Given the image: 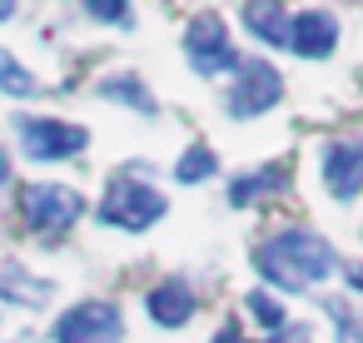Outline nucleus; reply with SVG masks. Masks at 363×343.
<instances>
[{
	"label": "nucleus",
	"mask_w": 363,
	"mask_h": 343,
	"mask_svg": "<svg viewBox=\"0 0 363 343\" xmlns=\"http://www.w3.org/2000/svg\"><path fill=\"white\" fill-rule=\"evenodd\" d=\"M338 45V16L323 11V6H308V11H294L289 16V45L298 60H328Z\"/></svg>",
	"instance_id": "1a4fd4ad"
},
{
	"label": "nucleus",
	"mask_w": 363,
	"mask_h": 343,
	"mask_svg": "<svg viewBox=\"0 0 363 343\" xmlns=\"http://www.w3.org/2000/svg\"><path fill=\"white\" fill-rule=\"evenodd\" d=\"M254 269H259L274 288L303 293V288L323 283L328 274H338V249H333L323 234H313V229H303V224H289V229H274V234L254 249Z\"/></svg>",
	"instance_id": "f257e3e1"
},
{
	"label": "nucleus",
	"mask_w": 363,
	"mask_h": 343,
	"mask_svg": "<svg viewBox=\"0 0 363 343\" xmlns=\"http://www.w3.org/2000/svg\"><path fill=\"white\" fill-rule=\"evenodd\" d=\"M145 308H150V318H155L160 328H184V323L194 318L199 298H194V288H189L184 279H160V283L145 293Z\"/></svg>",
	"instance_id": "9d476101"
},
{
	"label": "nucleus",
	"mask_w": 363,
	"mask_h": 343,
	"mask_svg": "<svg viewBox=\"0 0 363 343\" xmlns=\"http://www.w3.org/2000/svg\"><path fill=\"white\" fill-rule=\"evenodd\" d=\"M209 174H219V154L199 140V145H189L179 159H174V179L179 184H199V179H209Z\"/></svg>",
	"instance_id": "2eb2a0df"
},
{
	"label": "nucleus",
	"mask_w": 363,
	"mask_h": 343,
	"mask_svg": "<svg viewBox=\"0 0 363 343\" xmlns=\"http://www.w3.org/2000/svg\"><path fill=\"white\" fill-rule=\"evenodd\" d=\"M45 283L40 279H30L21 264H0V298H16V303H26V308H35V303H45Z\"/></svg>",
	"instance_id": "4468645a"
},
{
	"label": "nucleus",
	"mask_w": 363,
	"mask_h": 343,
	"mask_svg": "<svg viewBox=\"0 0 363 343\" xmlns=\"http://www.w3.org/2000/svg\"><path fill=\"white\" fill-rule=\"evenodd\" d=\"M209 343H249V338H244V328H239V323H224V328H219Z\"/></svg>",
	"instance_id": "aec40b11"
},
{
	"label": "nucleus",
	"mask_w": 363,
	"mask_h": 343,
	"mask_svg": "<svg viewBox=\"0 0 363 343\" xmlns=\"http://www.w3.org/2000/svg\"><path fill=\"white\" fill-rule=\"evenodd\" d=\"M284 343H308V328H298V323H294V328H289V338H284Z\"/></svg>",
	"instance_id": "5701e85b"
},
{
	"label": "nucleus",
	"mask_w": 363,
	"mask_h": 343,
	"mask_svg": "<svg viewBox=\"0 0 363 343\" xmlns=\"http://www.w3.org/2000/svg\"><path fill=\"white\" fill-rule=\"evenodd\" d=\"M16 6H21V0H0V26H6V21L16 16Z\"/></svg>",
	"instance_id": "4be33fe9"
},
{
	"label": "nucleus",
	"mask_w": 363,
	"mask_h": 343,
	"mask_svg": "<svg viewBox=\"0 0 363 343\" xmlns=\"http://www.w3.org/2000/svg\"><path fill=\"white\" fill-rule=\"evenodd\" d=\"M323 308H328V318L338 323V343H363V313H358L348 298H328Z\"/></svg>",
	"instance_id": "f3484780"
},
{
	"label": "nucleus",
	"mask_w": 363,
	"mask_h": 343,
	"mask_svg": "<svg viewBox=\"0 0 363 343\" xmlns=\"http://www.w3.org/2000/svg\"><path fill=\"white\" fill-rule=\"evenodd\" d=\"M318 169H323V189L333 199H358L363 194V130H343L328 135L318 150Z\"/></svg>",
	"instance_id": "6e6552de"
},
{
	"label": "nucleus",
	"mask_w": 363,
	"mask_h": 343,
	"mask_svg": "<svg viewBox=\"0 0 363 343\" xmlns=\"http://www.w3.org/2000/svg\"><path fill=\"white\" fill-rule=\"evenodd\" d=\"M6 179H11V174H6V150H0V184H6Z\"/></svg>",
	"instance_id": "b1692460"
},
{
	"label": "nucleus",
	"mask_w": 363,
	"mask_h": 343,
	"mask_svg": "<svg viewBox=\"0 0 363 343\" xmlns=\"http://www.w3.org/2000/svg\"><path fill=\"white\" fill-rule=\"evenodd\" d=\"M343 274H348V288H353V293H363V264H348Z\"/></svg>",
	"instance_id": "412c9836"
},
{
	"label": "nucleus",
	"mask_w": 363,
	"mask_h": 343,
	"mask_svg": "<svg viewBox=\"0 0 363 343\" xmlns=\"http://www.w3.org/2000/svg\"><path fill=\"white\" fill-rule=\"evenodd\" d=\"M50 343H125V313L110 298H80L50 323Z\"/></svg>",
	"instance_id": "39448f33"
},
{
	"label": "nucleus",
	"mask_w": 363,
	"mask_h": 343,
	"mask_svg": "<svg viewBox=\"0 0 363 343\" xmlns=\"http://www.w3.org/2000/svg\"><path fill=\"white\" fill-rule=\"evenodd\" d=\"M244 30L274 50L289 45V11H284V0H244Z\"/></svg>",
	"instance_id": "9b49d317"
},
{
	"label": "nucleus",
	"mask_w": 363,
	"mask_h": 343,
	"mask_svg": "<svg viewBox=\"0 0 363 343\" xmlns=\"http://www.w3.org/2000/svg\"><path fill=\"white\" fill-rule=\"evenodd\" d=\"M284 189H289V174L279 164H259V169H244V174L229 179V204L244 209V204H259V199L284 194Z\"/></svg>",
	"instance_id": "ddd939ff"
},
{
	"label": "nucleus",
	"mask_w": 363,
	"mask_h": 343,
	"mask_svg": "<svg viewBox=\"0 0 363 343\" xmlns=\"http://www.w3.org/2000/svg\"><path fill=\"white\" fill-rule=\"evenodd\" d=\"M279 100H284V75H279L269 60H259V55L239 60L234 85H229V95H224V110H229L234 120H259V115H269Z\"/></svg>",
	"instance_id": "423d86ee"
},
{
	"label": "nucleus",
	"mask_w": 363,
	"mask_h": 343,
	"mask_svg": "<svg viewBox=\"0 0 363 343\" xmlns=\"http://www.w3.org/2000/svg\"><path fill=\"white\" fill-rule=\"evenodd\" d=\"M80 6L100 26H130V0H80Z\"/></svg>",
	"instance_id": "6ab92c4d"
},
{
	"label": "nucleus",
	"mask_w": 363,
	"mask_h": 343,
	"mask_svg": "<svg viewBox=\"0 0 363 343\" xmlns=\"http://www.w3.org/2000/svg\"><path fill=\"white\" fill-rule=\"evenodd\" d=\"M16 130V145L26 159L35 164H60V159H75L90 150V130L85 125H70V120H50V115H16L11 120Z\"/></svg>",
	"instance_id": "20e7f679"
},
{
	"label": "nucleus",
	"mask_w": 363,
	"mask_h": 343,
	"mask_svg": "<svg viewBox=\"0 0 363 343\" xmlns=\"http://www.w3.org/2000/svg\"><path fill=\"white\" fill-rule=\"evenodd\" d=\"M16 214H21V224H26L30 234L55 239V234H65V229L85 214V194L70 189V184H60V179H35V184H21Z\"/></svg>",
	"instance_id": "7ed1b4c3"
},
{
	"label": "nucleus",
	"mask_w": 363,
	"mask_h": 343,
	"mask_svg": "<svg viewBox=\"0 0 363 343\" xmlns=\"http://www.w3.org/2000/svg\"><path fill=\"white\" fill-rule=\"evenodd\" d=\"M0 90H6V95H16V100H35V75L11 55V50H0Z\"/></svg>",
	"instance_id": "dca6fc26"
},
{
	"label": "nucleus",
	"mask_w": 363,
	"mask_h": 343,
	"mask_svg": "<svg viewBox=\"0 0 363 343\" xmlns=\"http://www.w3.org/2000/svg\"><path fill=\"white\" fill-rule=\"evenodd\" d=\"M164 214H169V199H164L155 184L135 179L130 169H120V174L105 184L100 204H95V219L110 224V229H125V234H145V229H155Z\"/></svg>",
	"instance_id": "f03ea898"
},
{
	"label": "nucleus",
	"mask_w": 363,
	"mask_h": 343,
	"mask_svg": "<svg viewBox=\"0 0 363 343\" xmlns=\"http://www.w3.org/2000/svg\"><path fill=\"white\" fill-rule=\"evenodd\" d=\"M244 308H249V313H254L269 333H284V318H289V313L269 298V288H249V293H244Z\"/></svg>",
	"instance_id": "a211bd4d"
},
{
	"label": "nucleus",
	"mask_w": 363,
	"mask_h": 343,
	"mask_svg": "<svg viewBox=\"0 0 363 343\" xmlns=\"http://www.w3.org/2000/svg\"><path fill=\"white\" fill-rule=\"evenodd\" d=\"M184 55H189V70L194 75H204V80H214V75H229V70H239V50H234V40H229V26L219 21V16H194L189 21V30H184Z\"/></svg>",
	"instance_id": "0eeeda50"
},
{
	"label": "nucleus",
	"mask_w": 363,
	"mask_h": 343,
	"mask_svg": "<svg viewBox=\"0 0 363 343\" xmlns=\"http://www.w3.org/2000/svg\"><path fill=\"white\" fill-rule=\"evenodd\" d=\"M95 95L110 100V105H130L135 115H160V100L150 95V85L130 70H115V75H100L95 80Z\"/></svg>",
	"instance_id": "f8f14e48"
}]
</instances>
